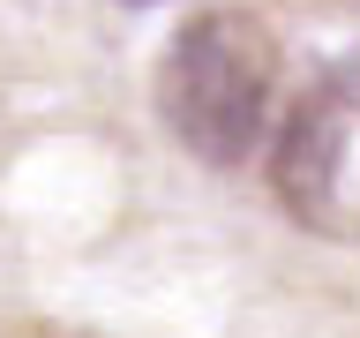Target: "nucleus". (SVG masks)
I'll list each match as a JSON object with an SVG mask.
<instances>
[{
  "mask_svg": "<svg viewBox=\"0 0 360 338\" xmlns=\"http://www.w3.org/2000/svg\"><path fill=\"white\" fill-rule=\"evenodd\" d=\"M270 83H278V38L248 8H210L180 23L158 68V106L165 128L202 158V165H240L263 135Z\"/></svg>",
  "mask_w": 360,
  "mask_h": 338,
  "instance_id": "f257e3e1",
  "label": "nucleus"
},
{
  "mask_svg": "<svg viewBox=\"0 0 360 338\" xmlns=\"http://www.w3.org/2000/svg\"><path fill=\"white\" fill-rule=\"evenodd\" d=\"M278 196L300 225L360 241V61L330 68L292 106L278 143Z\"/></svg>",
  "mask_w": 360,
  "mask_h": 338,
  "instance_id": "f03ea898",
  "label": "nucleus"
}]
</instances>
